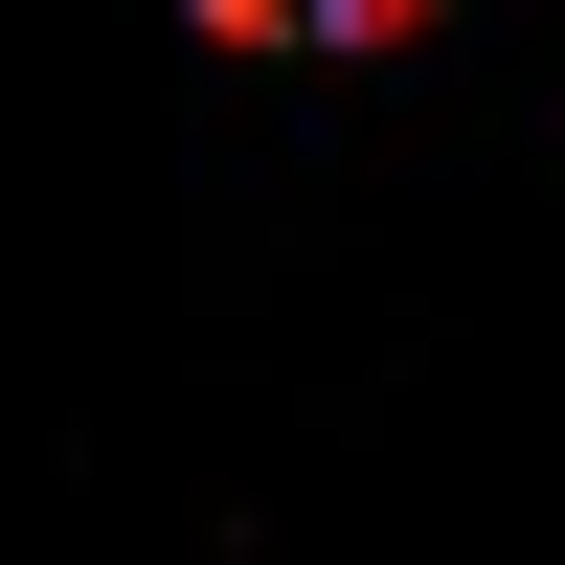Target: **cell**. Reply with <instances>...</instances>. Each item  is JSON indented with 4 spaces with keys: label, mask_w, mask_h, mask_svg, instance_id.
I'll use <instances>...</instances> for the list:
<instances>
[{
    "label": "cell",
    "mask_w": 565,
    "mask_h": 565,
    "mask_svg": "<svg viewBox=\"0 0 565 565\" xmlns=\"http://www.w3.org/2000/svg\"><path fill=\"white\" fill-rule=\"evenodd\" d=\"M407 23H430V0H317V45H407Z\"/></svg>",
    "instance_id": "cell-1"
},
{
    "label": "cell",
    "mask_w": 565,
    "mask_h": 565,
    "mask_svg": "<svg viewBox=\"0 0 565 565\" xmlns=\"http://www.w3.org/2000/svg\"><path fill=\"white\" fill-rule=\"evenodd\" d=\"M204 23H226V45H317V0H204Z\"/></svg>",
    "instance_id": "cell-2"
}]
</instances>
